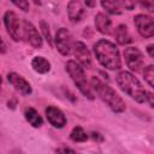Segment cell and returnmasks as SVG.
Segmentation results:
<instances>
[{
    "label": "cell",
    "mask_w": 154,
    "mask_h": 154,
    "mask_svg": "<svg viewBox=\"0 0 154 154\" xmlns=\"http://www.w3.org/2000/svg\"><path fill=\"white\" fill-rule=\"evenodd\" d=\"M93 51L97 61L103 67L108 70H119L122 67L120 53L113 42L101 38L94 45Z\"/></svg>",
    "instance_id": "cell-1"
},
{
    "label": "cell",
    "mask_w": 154,
    "mask_h": 154,
    "mask_svg": "<svg viewBox=\"0 0 154 154\" xmlns=\"http://www.w3.org/2000/svg\"><path fill=\"white\" fill-rule=\"evenodd\" d=\"M90 85H91V89L94 90V93L99 96V99L102 100L109 107V109H112L114 113H122L125 111L126 105H125L124 100L107 83L101 81L99 77L93 76L90 79Z\"/></svg>",
    "instance_id": "cell-2"
},
{
    "label": "cell",
    "mask_w": 154,
    "mask_h": 154,
    "mask_svg": "<svg viewBox=\"0 0 154 154\" xmlns=\"http://www.w3.org/2000/svg\"><path fill=\"white\" fill-rule=\"evenodd\" d=\"M116 82L120 88V90L125 93L128 96H130L132 100H135L136 102L143 103L146 101L147 90L131 72L120 71L116 77Z\"/></svg>",
    "instance_id": "cell-3"
},
{
    "label": "cell",
    "mask_w": 154,
    "mask_h": 154,
    "mask_svg": "<svg viewBox=\"0 0 154 154\" xmlns=\"http://www.w3.org/2000/svg\"><path fill=\"white\" fill-rule=\"evenodd\" d=\"M65 70L69 73V76L71 77L75 85L81 91V94L84 95L89 100H94L93 89H91V85L89 84V82L85 77L84 67L76 60H69L65 64Z\"/></svg>",
    "instance_id": "cell-4"
},
{
    "label": "cell",
    "mask_w": 154,
    "mask_h": 154,
    "mask_svg": "<svg viewBox=\"0 0 154 154\" xmlns=\"http://www.w3.org/2000/svg\"><path fill=\"white\" fill-rule=\"evenodd\" d=\"M4 24L7 34L13 41L23 40V20L19 19L16 12L6 11L4 14Z\"/></svg>",
    "instance_id": "cell-5"
},
{
    "label": "cell",
    "mask_w": 154,
    "mask_h": 154,
    "mask_svg": "<svg viewBox=\"0 0 154 154\" xmlns=\"http://www.w3.org/2000/svg\"><path fill=\"white\" fill-rule=\"evenodd\" d=\"M55 47L58 49V52L61 55H70L73 48V42H72V36L70 34V31L66 28H60L58 29L57 34H55Z\"/></svg>",
    "instance_id": "cell-6"
},
{
    "label": "cell",
    "mask_w": 154,
    "mask_h": 154,
    "mask_svg": "<svg viewBox=\"0 0 154 154\" xmlns=\"http://www.w3.org/2000/svg\"><path fill=\"white\" fill-rule=\"evenodd\" d=\"M124 58L128 67L131 71L140 72L144 65V58L142 52L136 47H128L124 49Z\"/></svg>",
    "instance_id": "cell-7"
},
{
    "label": "cell",
    "mask_w": 154,
    "mask_h": 154,
    "mask_svg": "<svg viewBox=\"0 0 154 154\" xmlns=\"http://www.w3.org/2000/svg\"><path fill=\"white\" fill-rule=\"evenodd\" d=\"M134 24L142 37L149 38L154 36V19L150 16L140 13L134 17Z\"/></svg>",
    "instance_id": "cell-8"
},
{
    "label": "cell",
    "mask_w": 154,
    "mask_h": 154,
    "mask_svg": "<svg viewBox=\"0 0 154 154\" xmlns=\"http://www.w3.org/2000/svg\"><path fill=\"white\" fill-rule=\"evenodd\" d=\"M23 38L34 48L40 49L43 45L42 36L38 34L37 29L28 20H23Z\"/></svg>",
    "instance_id": "cell-9"
},
{
    "label": "cell",
    "mask_w": 154,
    "mask_h": 154,
    "mask_svg": "<svg viewBox=\"0 0 154 154\" xmlns=\"http://www.w3.org/2000/svg\"><path fill=\"white\" fill-rule=\"evenodd\" d=\"M73 54L76 57V60L84 67V69H89L91 66V54L88 49V47L81 42V41H76L73 42Z\"/></svg>",
    "instance_id": "cell-10"
},
{
    "label": "cell",
    "mask_w": 154,
    "mask_h": 154,
    "mask_svg": "<svg viewBox=\"0 0 154 154\" xmlns=\"http://www.w3.org/2000/svg\"><path fill=\"white\" fill-rule=\"evenodd\" d=\"M7 81L22 95H30L32 93V89H31L30 83L23 76L18 75L16 72H10L7 75Z\"/></svg>",
    "instance_id": "cell-11"
},
{
    "label": "cell",
    "mask_w": 154,
    "mask_h": 154,
    "mask_svg": "<svg viewBox=\"0 0 154 154\" xmlns=\"http://www.w3.org/2000/svg\"><path fill=\"white\" fill-rule=\"evenodd\" d=\"M46 117H47L48 123L57 129H61L66 125L65 114L63 113L61 109H59L55 106H48L46 108Z\"/></svg>",
    "instance_id": "cell-12"
},
{
    "label": "cell",
    "mask_w": 154,
    "mask_h": 154,
    "mask_svg": "<svg viewBox=\"0 0 154 154\" xmlns=\"http://www.w3.org/2000/svg\"><path fill=\"white\" fill-rule=\"evenodd\" d=\"M84 7L79 0H70L67 4V16L72 23H78L84 16Z\"/></svg>",
    "instance_id": "cell-13"
},
{
    "label": "cell",
    "mask_w": 154,
    "mask_h": 154,
    "mask_svg": "<svg viewBox=\"0 0 154 154\" xmlns=\"http://www.w3.org/2000/svg\"><path fill=\"white\" fill-rule=\"evenodd\" d=\"M95 28L99 32L103 35H109L112 31V20L111 18L102 12H99L95 16Z\"/></svg>",
    "instance_id": "cell-14"
},
{
    "label": "cell",
    "mask_w": 154,
    "mask_h": 154,
    "mask_svg": "<svg viewBox=\"0 0 154 154\" xmlns=\"http://www.w3.org/2000/svg\"><path fill=\"white\" fill-rule=\"evenodd\" d=\"M114 37H116V41L119 43V45H129L130 42H132V38H131V35L128 30V26L124 25V24H119L116 30H114Z\"/></svg>",
    "instance_id": "cell-15"
},
{
    "label": "cell",
    "mask_w": 154,
    "mask_h": 154,
    "mask_svg": "<svg viewBox=\"0 0 154 154\" xmlns=\"http://www.w3.org/2000/svg\"><path fill=\"white\" fill-rule=\"evenodd\" d=\"M24 117L26 119V122L34 126V128H41L42 124H43V119L42 117L40 116V113L32 108V107H26L25 111H24Z\"/></svg>",
    "instance_id": "cell-16"
},
{
    "label": "cell",
    "mask_w": 154,
    "mask_h": 154,
    "mask_svg": "<svg viewBox=\"0 0 154 154\" xmlns=\"http://www.w3.org/2000/svg\"><path fill=\"white\" fill-rule=\"evenodd\" d=\"M31 67L34 69L35 72L37 73H47L51 70V63L45 58V57H35L31 60Z\"/></svg>",
    "instance_id": "cell-17"
},
{
    "label": "cell",
    "mask_w": 154,
    "mask_h": 154,
    "mask_svg": "<svg viewBox=\"0 0 154 154\" xmlns=\"http://www.w3.org/2000/svg\"><path fill=\"white\" fill-rule=\"evenodd\" d=\"M102 8L109 14H122L123 6L119 0H101Z\"/></svg>",
    "instance_id": "cell-18"
},
{
    "label": "cell",
    "mask_w": 154,
    "mask_h": 154,
    "mask_svg": "<svg viewBox=\"0 0 154 154\" xmlns=\"http://www.w3.org/2000/svg\"><path fill=\"white\" fill-rule=\"evenodd\" d=\"M70 138L77 143L78 142H85L88 140V135L82 126H75L72 129V131L70 132Z\"/></svg>",
    "instance_id": "cell-19"
},
{
    "label": "cell",
    "mask_w": 154,
    "mask_h": 154,
    "mask_svg": "<svg viewBox=\"0 0 154 154\" xmlns=\"http://www.w3.org/2000/svg\"><path fill=\"white\" fill-rule=\"evenodd\" d=\"M142 73L144 81L154 89V65H148L147 67H144Z\"/></svg>",
    "instance_id": "cell-20"
},
{
    "label": "cell",
    "mask_w": 154,
    "mask_h": 154,
    "mask_svg": "<svg viewBox=\"0 0 154 154\" xmlns=\"http://www.w3.org/2000/svg\"><path fill=\"white\" fill-rule=\"evenodd\" d=\"M40 26H41V31H42L45 38L47 40L48 45H49V46H53V40H52V36H51V31H49V26H48V24H47L45 20H41Z\"/></svg>",
    "instance_id": "cell-21"
},
{
    "label": "cell",
    "mask_w": 154,
    "mask_h": 154,
    "mask_svg": "<svg viewBox=\"0 0 154 154\" xmlns=\"http://www.w3.org/2000/svg\"><path fill=\"white\" fill-rule=\"evenodd\" d=\"M12 4L18 7L19 10L24 11V12H28L29 8H30V5H29V0H11Z\"/></svg>",
    "instance_id": "cell-22"
},
{
    "label": "cell",
    "mask_w": 154,
    "mask_h": 154,
    "mask_svg": "<svg viewBox=\"0 0 154 154\" xmlns=\"http://www.w3.org/2000/svg\"><path fill=\"white\" fill-rule=\"evenodd\" d=\"M142 8L147 10L148 12H154V0H137Z\"/></svg>",
    "instance_id": "cell-23"
},
{
    "label": "cell",
    "mask_w": 154,
    "mask_h": 154,
    "mask_svg": "<svg viewBox=\"0 0 154 154\" xmlns=\"http://www.w3.org/2000/svg\"><path fill=\"white\" fill-rule=\"evenodd\" d=\"M119 1H120V4H122L123 8L129 10V11L134 10L135 6H136V2H137V0H119Z\"/></svg>",
    "instance_id": "cell-24"
},
{
    "label": "cell",
    "mask_w": 154,
    "mask_h": 154,
    "mask_svg": "<svg viewBox=\"0 0 154 154\" xmlns=\"http://www.w3.org/2000/svg\"><path fill=\"white\" fill-rule=\"evenodd\" d=\"M146 101L148 102V105L154 109V94L147 91V96H146Z\"/></svg>",
    "instance_id": "cell-25"
},
{
    "label": "cell",
    "mask_w": 154,
    "mask_h": 154,
    "mask_svg": "<svg viewBox=\"0 0 154 154\" xmlns=\"http://www.w3.org/2000/svg\"><path fill=\"white\" fill-rule=\"evenodd\" d=\"M147 53L149 54V57L154 59V43H150L147 46Z\"/></svg>",
    "instance_id": "cell-26"
},
{
    "label": "cell",
    "mask_w": 154,
    "mask_h": 154,
    "mask_svg": "<svg viewBox=\"0 0 154 154\" xmlns=\"http://www.w3.org/2000/svg\"><path fill=\"white\" fill-rule=\"evenodd\" d=\"M84 4L87 5V7H90V8H93V7H95V5H96V1H95V0H84Z\"/></svg>",
    "instance_id": "cell-27"
},
{
    "label": "cell",
    "mask_w": 154,
    "mask_h": 154,
    "mask_svg": "<svg viewBox=\"0 0 154 154\" xmlns=\"http://www.w3.org/2000/svg\"><path fill=\"white\" fill-rule=\"evenodd\" d=\"M57 152H64V153L71 152V153H75V150L73 149H70V148H59V149H57Z\"/></svg>",
    "instance_id": "cell-28"
},
{
    "label": "cell",
    "mask_w": 154,
    "mask_h": 154,
    "mask_svg": "<svg viewBox=\"0 0 154 154\" xmlns=\"http://www.w3.org/2000/svg\"><path fill=\"white\" fill-rule=\"evenodd\" d=\"M6 52V45H5V42H4V40H2V51H1V53L4 54Z\"/></svg>",
    "instance_id": "cell-29"
},
{
    "label": "cell",
    "mask_w": 154,
    "mask_h": 154,
    "mask_svg": "<svg viewBox=\"0 0 154 154\" xmlns=\"http://www.w3.org/2000/svg\"><path fill=\"white\" fill-rule=\"evenodd\" d=\"M35 5H41L42 4V0H32Z\"/></svg>",
    "instance_id": "cell-30"
}]
</instances>
